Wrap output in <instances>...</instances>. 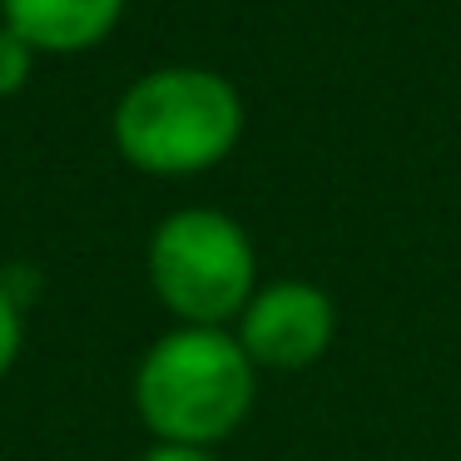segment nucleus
<instances>
[{
  "instance_id": "1",
  "label": "nucleus",
  "mask_w": 461,
  "mask_h": 461,
  "mask_svg": "<svg viewBox=\"0 0 461 461\" xmlns=\"http://www.w3.org/2000/svg\"><path fill=\"white\" fill-rule=\"evenodd\" d=\"M253 357L223 328H179L140 362L134 407L164 447H213L253 407Z\"/></svg>"
},
{
  "instance_id": "2",
  "label": "nucleus",
  "mask_w": 461,
  "mask_h": 461,
  "mask_svg": "<svg viewBox=\"0 0 461 461\" xmlns=\"http://www.w3.org/2000/svg\"><path fill=\"white\" fill-rule=\"evenodd\" d=\"M243 110L233 85L209 70H159L120 100L114 140L149 174H199L233 149Z\"/></svg>"
},
{
  "instance_id": "3",
  "label": "nucleus",
  "mask_w": 461,
  "mask_h": 461,
  "mask_svg": "<svg viewBox=\"0 0 461 461\" xmlns=\"http://www.w3.org/2000/svg\"><path fill=\"white\" fill-rule=\"evenodd\" d=\"M154 293L189 328H219L253 303V243L213 209H184L149 243Z\"/></svg>"
},
{
  "instance_id": "4",
  "label": "nucleus",
  "mask_w": 461,
  "mask_h": 461,
  "mask_svg": "<svg viewBox=\"0 0 461 461\" xmlns=\"http://www.w3.org/2000/svg\"><path fill=\"white\" fill-rule=\"evenodd\" d=\"M338 312L332 298L312 283H268L263 293H253V303L243 308L239 342L253 357V367H278V372H303L328 352Z\"/></svg>"
},
{
  "instance_id": "5",
  "label": "nucleus",
  "mask_w": 461,
  "mask_h": 461,
  "mask_svg": "<svg viewBox=\"0 0 461 461\" xmlns=\"http://www.w3.org/2000/svg\"><path fill=\"white\" fill-rule=\"evenodd\" d=\"M120 5L124 0H5V21L25 45L80 50L120 21Z\"/></svg>"
},
{
  "instance_id": "6",
  "label": "nucleus",
  "mask_w": 461,
  "mask_h": 461,
  "mask_svg": "<svg viewBox=\"0 0 461 461\" xmlns=\"http://www.w3.org/2000/svg\"><path fill=\"white\" fill-rule=\"evenodd\" d=\"M25 75H31V45L15 31H0V95L21 90Z\"/></svg>"
},
{
  "instance_id": "7",
  "label": "nucleus",
  "mask_w": 461,
  "mask_h": 461,
  "mask_svg": "<svg viewBox=\"0 0 461 461\" xmlns=\"http://www.w3.org/2000/svg\"><path fill=\"white\" fill-rule=\"evenodd\" d=\"M21 342H25L21 308H15V303L5 298V288H0V377L15 367V357H21Z\"/></svg>"
},
{
  "instance_id": "8",
  "label": "nucleus",
  "mask_w": 461,
  "mask_h": 461,
  "mask_svg": "<svg viewBox=\"0 0 461 461\" xmlns=\"http://www.w3.org/2000/svg\"><path fill=\"white\" fill-rule=\"evenodd\" d=\"M140 461H213L203 447H154V451H144Z\"/></svg>"
}]
</instances>
